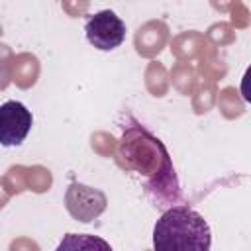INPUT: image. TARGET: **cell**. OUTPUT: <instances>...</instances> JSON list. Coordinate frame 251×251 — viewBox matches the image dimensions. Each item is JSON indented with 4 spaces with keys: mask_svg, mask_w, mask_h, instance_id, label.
I'll return each mask as SVG.
<instances>
[{
    "mask_svg": "<svg viewBox=\"0 0 251 251\" xmlns=\"http://www.w3.org/2000/svg\"><path fill=\"white\" fill-rule=\"evenodd\" d=\"M118 161L126 171H133L143 176L147 192L155 196L159 206L163 202L180 200V186L169 157V151L149 129L133 122L124 127L118 143Z\"/></svg>",
    "mask_w": 251,
    "mask_h": 251,
    "instance_id": "cell-1",
    "label": "cell"
},
{
    "mask_svg": "<svg viewBox=\"0 0 251 251\" xmlns=\"http://www.w3.org/2000/svg\"><path fill=\"white\" fill-rule=\"evenodd\" d=\"M212 231L202 214L186 204L171 206L153 227L155 251H210Z\"/></svg>",
    "mask_w": 251,
    "mask_h": 251,
    "instance_id": "cell-2",
    "label": "cell"
},
{
    "mask_svg": "<svg viewBox=\"0 0 251 251\" xmlns=\"http://www.w3.org/2000/svg\"><path fill=\"white\" fill-rule=\"evenodd\" d=\"M84 33L90 45L100 51H112L126 39V24L112 10H100L86 20Z\"/></svg>",
    "mask_w": 251,
    "mask_h": 251,
    "instance_id": "cell-3",
    "label": "cell"
},
{
    "mask_svg": "<svg viewBox=\"0 0 251 251\" xmlns=\"http://www.w3.org/2000/svg\"><path fill=\"white\" fill-rule=\"evenodd\" d=\"M33 126L31 112L18 100H8L0 106V141L4 147L22 145Z\"/></svg>",
    "mask_w": 251,
    "mask_h": 251,
    "instance_id": "cell-4",
    "label": "cell"
},
{
    "mask_svg": "<svg viewBox=\"0 0 251 251\" xmlns=\"http://www.w3.org/2000/svg\"><path fill=\"white\" fill-rule=\"evenodd\" d=\"M65 204L69 214L78 220V222H92L94 218H98L104 210H106V196L104 192H100L98 188L80 184V182H73L67 188L65 194Z\"/></svg>",
    "mask_w": 251,
    "mask_h": 251,
    "instance_id": "cell-5",
    "label": "cell"
},
{
    "mask_svg": "<svg viewBox=\"0 0 251 251\" xmlns=\"http://www.w3.org/2000/svg\"><path fill=\"white\" fill-rule=\"evenodd\" d=\"M55 251H114L110 243L90 233H67L59 241Z\"/></svg>",
    "mask_w": 251,
    "mask_h": 251,
    "instance_id": "cell-6",
    "label": "cell"
},
{
    "mask_svg": "<svg viewBox=\"0 0 251 251\" xmlns=\"http://www.w3.org/2000/svg\"><path fill=\"white\" fill-rule=\"evenodd\" d=\"M239 90H241V96H243V100L251 104V65L247 67V71H245V75H243V78H241Z\"/></svg>",
    "mask_w": 251,
    "mask_h": 251,
    "instance_id": "cell-7",
    "label": "cell"
}]
</instances>
